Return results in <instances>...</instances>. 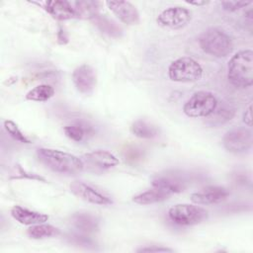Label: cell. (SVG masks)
<instances>
[{
    "label": "cell",
    "instance_id": "1",
    "mask_svg": "<svg viewBox=\"0 0 253 253\" xmlns=\"http://www.w3.org/2000/svg\"><path fill=\"white\" fill-rule=\"evenodd\" d=\"M38 159L51 171L63 175H76L84 169L81 158L57 149L39 148Z\"/></svg>",
    "mask_w": 253,
    "mask_h": 253
},
{
    "label": "cell",
    "instance_id": "2",
    "mask_svg": "<svg viewBox=\"0 0 253 253\" xmlns=\"http://www.w3.org/2000/svg\"><path fill=\"white\" fill-rule=\"evenodd\" d=\"M227 79L236 88H247L253 83V51L243 49L228 61Z\"/></svg>",
    "mask_w": 253,
    "mask_h": 253
},
{
    "label": "cell",
    "instance_id": "3",
    "mask_svg": "<svg viewBox=\"0 0 253 253\" xmlns=\"http://www.w3.org/2000/svg\"><path fill=\"white\" fill-rule=\"evenodd\" d=\"M199 45L203 51L215 57H224L232 51L230 37L217 28L206 30L199 38Z\"/></svg>",
    "mask_w": 253,
    "mask_h": 253
},
{
    "label": "cell",
    "instance_id": "4",
    "mask_svg": "<svg viewBox=\"0 0 253 253\" xmlns=\"http://www.w3.org/2000/svg\"><path fill=\"white\" fill-rule=\"evenodd\" d=\"M202 65L192 57L183 56L175 59L168 67V75L175 82H195L203 77Z\"/></svg>",
    "mask_w": 253,
    "mask_h": 253
},
{
    "label": "cell",
    "instance_id": "5",
    "mask_svg": "<svg viewBox=\"0 0 253 253\" xmlns=\"http://www.w3.org/2000/svg\"><path fill=\"white\" fill-rule=\"evenodd\" d=\"M217 104L215 96L208 91L196 92L183 106V112L190 118H207Z\"/></svg>",
    "mask_w": 253,
    "mask_h": 253
},
{
    "label": "cell",
    "instance_id": "6",
    "mask_svg": "<svg viewBox=\"0 0 253 253\" xmlns=\"http://www.w3.org/2000/svg\"><path fill=\"white\" fill-rule=\"evenodd\" d=\"M190 178L187 174L178 170H166L157 173L152 178V186L168 192L177 194L185 191L189 186Z\"/></svg>",
    "mask_w": 253,
    "mask_h": 253
},
{
    "label": "cell",
    "instance_id": "7",
    "mask_svg": "<svg viewBox=\"0 0 253 253\" xmlns=\"http://www.w3.org/2000/svg\"><path fill=\"white\" fill-rule=\"evenodd\" d=\"M168 216L178 225H195L207 219L208 211L199 206L179 204L169 210Z\"/></svg>",
    "mask_w": 253,
    "mask_h": 253
},
{
    "label": "cell",
    "instance_id": "8",
    "mask_svg": "<svg viewBox=\"0 0 253 253\" xmlns=\"http://www.w3.org/2000/svg\"><path fill=\"white\" fill-rule=\"evenodd\" d=\"M252 131L245 126H237L225 132L222 138L224 148L232 153H243L252 147Z\"/></svg>",
    "mask_w": 253,
    "mask_h": 253
},
{
    "label": "cell",
    "instance_id": "9",
    "mask_svg": "<svg viewBox=\"0 0 253 253\" xmlns=\"http://www.w3.org/2000/svg\"><path fill=\"white\" fill-rule=\"evenodd\" d=\"M191 19L192 14L190 10L185 7L175 6L163 10L158 15L156 21L161 27L178 30L187 26Z\"/></svg>",
    "mask_w": 253,
    "mask_h": 253
},
{
    "label": "cell",
    "instance_id": "10",
    "mask_svg": "<svg viewBox=\"0 0 253 253\" xmlns=\"http://www.w3.org/2000/svg\"><path fill=\"white\" fill-rule=\"evenodd\" d=\"M81 160L84 166L92 171H104L111 169L119 164V159L111 152L103 149L94 150L82 155Z\"/></svg>",
    "mask_w": 253,
    "mask_h": 253
},
{
    "label": "cell",
    "instance_id": "11",
    "mask_svg": "<svg viewBox=\"0 0 253 253\" xmlns=\"http://www.w3.org/2000/svg\"><path fill=\"white\" fill-rule=\"evenodd\" d=\"M72 81L77 91L81 94H92L97 84L95 69L87 63L77 66L72 72Z\"/></svg>",
    "mask_w": 253,
    "mask_h": 253
},
{
    "label": "cell",
    "instance_id": "12",
    "mask_svg": "<svg viewBox=\"0 0 253 253\" xmlns=\"http://www.w3.org/2000/svg\"><path fill=\"white\" fill-rule=\"evenodd\" d=\"M69 187L72 194L88 203L100 206H107L113 203L110 197L106 196L102 192L98 191L96 188L84 182L73 181Z\"/></svg>",
    "mask_w": 253,
    "mask_h": 253
},
{
    "label": "cell",
    "instance_id": "13",
    "mask_svg": "<svg viewBox=\"0 0 253 253\" xmlns=\"http://www.w3.org/2000/svg\"><path fill=\"white\" fill-rule=\"evenodd\" d=\"M230 192L225 187L208 186L201 191L191 195V201L197 205H212L218 204L228 198Z\"/></svg>",
    "mask_w": 253,
    "mask_h": 253
},
{
    "label": "cell",
    "instance_id": "14",
    "mask_svg": "<svg viewBox=\"0 0 253 253\" xmlns=\"http://www.w3.org/2000/svg\"><path fill=\"white\" fill-rule=\"evenodd\" d=\"M108 8L116 15V17L128 26L139 23V13L135 6L128 1H107Z\"/></svg>",
    "mask_w": 253,
    "mask_h": 253
},
{
    "label": "cell",
    "instance_id": "15",
    "mask_svg": "<svg viewBox=\"0 0 253 253\" xmlns=\"http://www.w3.org/2000/svg\"><path fill=\"white\" fill-rule=\"evenodd\" d=\"M235 112V107L229 102H217L214 110L207 117V124L211 126H222L234 118Z\"/></svg>",
    "mask_w": 253,
    "mask_h": 253
},
{
    "label": "cell",
    "instance_id": "16",
    "mask_svg": "<svg viewBox=\"0 0 253 253\" xmlns=\"http://www.w3.org/2000/svg\"><path fill=\"white\" fill-rule=\"evenodd\" d=\"M44 10L53 18L59 21L70 20L76 18L72 3L64 0L47 1L43 6Z\"/></svg>",
    "mask_w": 253,
    "mask_h": 253
},
{
    "label": "cell",
    "instance_id": "17",
    "mask_svg": "<svg viewBox=\"0 0 253 253\" xmlns=\"http://www.w3.org/2000/svg\"><path fill=\"white\" fill-rule=\"evenodd\" d=\"M11 215L21 224L34 225L38 223H42L48 220V215L45 213L34 211L26 208L15 206L11 210Z\"/></svg>",
    "mask_w": 253,
    "mask_h": 253
},
{
    "label": "cell",
    "instance_id": "18",
    "mask_svg": "<svg viewBox=\"0 0 253 253\" xmlns=\"http://www.w3.org/2000/svg\"><path fill=\"white\" fill-rule=\"evenodd\" d=\"M70 222L76 229L84 233L97 231L100 224V220L96 215L86 211L74 212L70 217Z\"/></svg>",
    "mask_w": 253,
    "mask_h": 253
},
{
    "label": "cell",
    "instance_id": "19",
    "mask_svg": "<svg viewBox=\"0 0 253 253\" xmlns=\"http://www.w3.org/2000/svg\"><path fill=\"white\" fill-rule=\"evenodd\" d=\"M171 194L161 190L159 188L153 187L150 190L142 192L132 198V201L138 205H151L156 203H161L170 198Z\"/></svg>",
    "mask_w": 253,
    "mask_h": 253
},
{
    "label": "cell",
    "instance_id": "20",
    "mask_svg": "<svg viewBox=\"0 0 253 253\" xmlns=\"http://www.w3.org/2000/svg\"><path fill=\"white\" fill-rule=\"evenodd\" d=\"M75 11L76 18L94 19L99 15V3L97 1L84 0L71 2Z\"/></svg>",
    "mask_w": 253,
    "mask_h": 253
},
{
    "label": "cell",
    "instance_id": "21",
    "mask_svg": "<svg viewBox=\"0 0 253 253\" xmlns=\"http://www.w3.org/2000/svg\"><path fill=\"white\" fill-rule=\"evenodd\" d=\"M130 130L132 134L139 138H154L158 135V128L156 126L144 121V120H136L131 124Z\"/></svg>",
    "mask_w": 253,
    "mask_h": 253
},
{
    "label": "cell",
    "instance_id": "22",
    "mask_svg": "<svg viewBox=\"0 0 253 253\" xmlns=\"http://www.w3.org/2000/svg\"><path fill=\"white\" fill-rule=\"evenodd\" d=\"M95 26L104 34L108 35L109 37L112 38H120L123 35V30L122 28L113 20L105 17L98 15L96 18L93 19Z\"/></svg>",
    "mask_w": 253,
    "mask_h": 253
},
{
    "label": "cell",
    "instance_id": "23",
    "mask_svg": "<svg viewBox=\"0 0 253 253\" xmlns=\"http://www.w3.org/2000/svg\"><path fill=\"white\" fill-rule=\"evenodd\" d=\"M27 233L33 239H42L46 237L57 236L59 235L60 230L51 224H46L42 222L32 225L30 228H28Z\"/></svg>",
    "mask_w": 253,
    "mask_h": 253
},
{
    "label": "cell",
    "instance_id": "24",
    "mask_svg": "<svg viewBox=\"0 0 253 253\" xmlns=\"http://www.w3.org/2000/svg\"><path fill=\"white\" fill-rule=\"evenodd\" d=\"M54 95V89L48 84H41L33 89H31L27 95L26 99L35 102H44L49 100Z\"/></svg>",
    "mask_w": 253,
    "mask_h": 253
},
{
    "label": "cell",
    "instance_id": "25",
    "mask_svg": "<svg viewBox=\"0 0 253 253\" xmlns=\"http://www.w3.org/2000/svg\"><path fill=\"white\" fill-rule=\"evenodd\" d=\"M63 130L65 135L68 138H70L73 141L80 142L86 137L88 133L91 132V127L81 123H74V124L65 126Z\"/></svg>",
    "mask_w": 253,
    "mask_h": 253
},
{
    "label": "cell",
    "instance_id": "26",
    "mask_svg": "<svg viewBox=\"0 0 253 253\" xmlns=\"http://www.w3.org/2000/svg\"><path fill=\"white\" fill-rule=\"evenodd\" d=\"M4 128L9 133V135L12 138H14L15 140L22 142V143H26V144L31 143V140L21 131L18 125L16 123H14L13 121H11V120L4 121Z\"/></svg>",
    "mask_w": 253,
    "mask_h": 253
},
{
    "label": "cell",
    "instance_id": "27",
    "mask_svg": "<svg viewBox=\"0 0 253 253\" xmlns=\"http://www.w3.org/2000/svg\"><path fill=\"white\" fill-rule=\"evenodd\" d=\"M66 239L77 246H81V247H85V248H89V247H94L95 243L94 241L88 237L85 236L83 234H78V233H70L68 235H66Z\"/></svg>",
    "mask_w": 253,
    "mask_h": 253
},
{
    "label": "cell",
    "instance_id": "28",
    "mask_svg": "<svg viewBox=\"0 0 253 253\" xmlns=\"http://www.w3.org/2000/svg\"><path fill=\"white\" fill-rule=\"evenodd\" d=\"M251 1H223L221 2V6L223 10L228 12H234L241 8H245L250 5Z\"/></svg>",
    "mask_w": 253,
    "mask_h": 253
},
{
    "label": "cell",
    "instance_id": "29",
    "mask_svg": "<svg viewBox=\"0 0 253 253\" xmlns=\"http://www.w3.org/2000/svg\"><path fill=\"white\" fill-rule=\"evenodd\" d=\"M137 252H173L174 250L167 247H160V246H148L142 247L136 250Z\"/></svg>",
    "mask_w": 253,
    "mask_h": 253
},
{
    "label": "cell",
    "instance_id": "30",
    "mask_svg": "<svg viewBox=\"0 0 253 253\" xmlns=\"http://www.w3.org/2000/svg\"><path fill=\"white\" fill-rule=\"evenodd\" d=\"M19 174H20L19 177H22V178H29V179H32V180H38V181L45 182V179L43 177H42L38 174H35V173L27 172V171L23 170L21 167H19Z\"/></svg>",
    "mask_w": 253,
    "mask_h": 253
},
{
    "label": "cell",
    "instance_id": "31",
    "mask_svg": "<svg viewBox=\"0 0 253 253\" xmlns=\"http://www.w3.org/2000/svg\"><path fill=\"white\" fill-rule=\"evenodd\" d=\"M57 42L60 44H65V43L68 42L67 33L65 32V30L62 27L58 28V31H57Z\"/></svg>",
    "mask_w": 253,
    "mask_h": 253
},
{
    "label": "cell",
    "instance_id": "32",
    "mask_svg": "<svg viewBox=\"0 0 253 253\" xmlns=\"http://www.w3.org/2000/svg\"><path fill=\"white\" fill-rule=\"evenodd\" d=\"M243 122L248 126H251L252 125V106L251 105L248 106V108L245 110L243 114Z\"/></svg>",
    "mask_w": 253,
    "mask_h": 253
},
{
    "label": "cell",
    "instance_id": "33",
    "mask_svg": "<svg viewBox=\"0 0 253 253\" xmlns=\"http://www.w3.org/2000/svg\"><path fill=\"white\" fill-rule=\"evenodd\" d=\"M190 5H196V6H204V5H207L209 4V1H192V2H188Z\"/></svg>",
    "mask_w": 253,
    "mask_h": 253
}]
</instances>
